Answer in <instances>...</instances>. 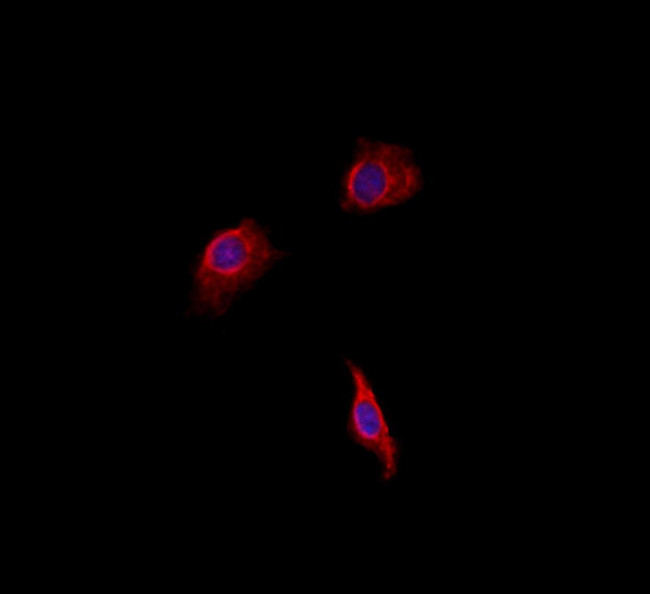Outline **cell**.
Returning a JSON list of instances; mask_svg holds the SVG:
<instances>
[{
    "mask_svg": "<svg viewBox=\"0 0 650 594\" xmlns=\"http://www.w3.org/2000/svg\"><path fill=\"white\" fill-rule=\"evenodd\" d=\"M422 184L409 147L360 137L342 176L340 206L347 212L373 213L411 199Z\"/></svg>",
    "mask_w": 650,
    "mask_h": 594,
    "instance_id": "cell-2",
    "label": "cell"
},
{
    "mask_svg": "<svg viewBox=\"0 0 650 594\" xmlns=\"http://www.w3.org/2000/svg\"><path fill=\"white\" fill-rule=\"evenodd\" d=\"M353 383L347 414V431L351 439L371 453L380 465L383 481H390L398 471L399 451L382 404L359 364L345 358Z\"/></svg>",
    "mask_w": 650,
    "mask_h": 594,
    "instance_id": "cell-3",
    "label": "cell"
},
{
    "mask_svg": "<svg viewBox=\"0 0 650 594\" xmlns=\"http://www.w3.org/2000/svg\"><path fill=\"white\" fill-rule=\"evenodd\" d=\"M281 254L254 218L245 217L217 229L205 243L193 270L192 310L208 317L224 314Z\"/></svg>",
    "mask_w": 650,
    "mask_h": 594,
    "instance_id": "cell-1",
    "label": "cell"
}]
</instances>
